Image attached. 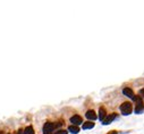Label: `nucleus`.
<instances>
[{"label":"nucleus","mask_w":144,"mask_h":134,"mask_svg":"<svg viewBox=\"0 0 144 134\" xmlns=\"http://www.w3.org/2000/svg\"><path fill=\"white\" fill-rule=\"evenodd\" d=\"M132 110H133V107H132V105L129 102H124V103H121V106H120V111H121V114L125 116L129 115V114L132 113Z\"/></svg>","instance_id":"nucleus-1"},{"label":"nucleus","mask_w":144,"mask_h":134,"mask_svg":"<svg viewBox=\"0 0 144 134\" xmlns=\"http://www.w3.org/2000/svg\"><path fill=\"white\" fill-rule=\"evenodd\" d=\"M55 129H56L55 123L47 122V123L43 125V134H52V132L55 131Z\"/></svg>","instance_id":"nucleus-2"},{"label":"nucleus","mask_w":144,"mask_h":134,"mask_svg":"<svg viewBox=\"0 0 144 134\" xmlns=\"http://www.w3.org/2000/svg\"><path fill=\"white\" fill-rule=\"evenodd\" d=\"M70 123H72L74 126H78V125H81V124L83 123V119H82L81 116L75 115V116H73V117L70 118Z\"/></svg>","instance_id":"nucleus-3"},{"label":"nucleus","mask_w":144,"mask_h":134,"mask_svg":"<svg viewBox=\"0 0 144 134\" xmlns=\"http://www.w3.org/2000/svg\"><path fill=\"white\" fill-rule=\"evenodd\" d=\"M116 117H117V116H116V114H111V115H108L107 117L104 118L103 119V125H109L110 123H111L112 121H114V119H116Z\"/></svg>","instance_id":"nucleus-4"},{"label":"nucleus","mask_w":144,"mask_h":134,"mask_svg":"<svg viewBox=\"0 0 144 134\" xmlns=\"http://www.w3.org/2000/svg\"><path fill=\"white\" fill-rule=\"evenodd\" d=\"M85 116L87 119H90V121H94V119H96V114L94 110H87L85 113Z\"/></svg>","instance_id":"nucleus-5"},{"label":"nucleus","mask_w":144,"mask_h":134,"mask_svg":"<svg viewBox=\"0 0 144 134\" xmlns=\"http://www.w3.org/2000/svg\"><path fill=\"white\" fill-rule=\"evenodd\" d=\"M123 93H124V96H126V97H128V98H131V99H133L134 98V92H133V90L132 89H129V88H125L123 90Z\"/></svg>","instance_id":"nucleus-6"},{"label":"nucleus","mask_w":144,"mask_h":134,"mask_svg":"<svg viewBox=\"0 0 144 134\" xmlns=\"http://www.w3.org/2000/svg\"><path fill=\"white\" fill-rule=\"evenodd\" d=\"M98 117H99V119H100V121H102V122H103L104 118L107 117V115H106V109H104L103 107H100V109H99V116H98Z\"/></svg>","instance_id":"nucleus-7"},{"label":"nucleus","mask_w":144,"mask_h":134,"mask_svg":"<svg viewBox=\"0 0 144 134\" xmlns=\"http://www.w3.org/2000/svg\"><path fill=\"white\" fill-rule=\"evenodd\" d=\"M68 132L72 134H77L78 132H80V127H78V126L70 125V126H68Z\"/></svg>","instance_id":"nucleus-8"},{"label":"nucleus","mask_w":144,"mask_h":134,"mask_svg":"<svg viewBox=\"0 0 144 134\" xmlns=\"http://www.w3.org/2000/svg\"><path fill=\"white\" fill-rule=\"evenodd\" d=\"M144 110V105L143 102L142 103H136V107L135 109H134V111H135V114H141L142 111Z\"/></svg>","instance_id":"nucleus-9"},{"label":"nucleus","mask_w":144,"mask_h":134,"mask_svg":"<svg viewBox=\"0 0 144 134\" xmlns=\"http://www.w3.org/2000/svg\"><path fill=\"white\" fill-rule=\"evenodd\" d=\"M94 127V123L92 122H86V123H83V129L84 130H91Z\"/></svg>","instance_id":"nucleus-10"},{"label":"nucleus","mask_w":144,"mask_h":134,"mask_svg":"<svg viewBox=\"0 0 144 134\" xmlns=\"http://www.w3.org/2000/svg\"><path fill=\"white\" fill-rule=\"evenodd\" d=\"M23 134H34V129H33V126H27L26 129L24 130V132H23Z\"/></svg>","instance_id":"nucleus-11"},{"label":"nucleus","mask_w":144,"mask_h":134,"mask_svg":"<svg viewBox=\"0 0 144 134\" xmlns=\"http://www.w3.org/2000/svg\"><path fill=\"white\" fill-rule=\"evenodd\" d=\"M133 100L136 102V103H142V97L141 96H134V98H133Z\"/></svg>","instance_id":"nucleus-12"},{"label":"nucleus","mask_w":144,"mask_h":134,"mask_svg":"<svg viewBox=\"0 0 144 134\" xmlns=\"http://www.w3.org/2000/svg\"><path fill=\"white\" fill-rule=\"evenodd\" d=\"M55 134H68V132L65 131V130H58V131H57Z\"/></svg>","instance_id":"nucleus-13"},{"label":"nucleus","mask_w":144,"mask_h":134,"mask_svg":"<svg viewBox=\"0 0 144 134\" xmlns=\"http://www.w3.org/2000/svg\"><path fill=\"white\" fill-rule=\"evenodd\" d=\"M140 96H141L142 98H144V89H142V90H140Z\"/></svg>","instance_id":"nucleus-14"},{"label":"nucleus","mask_w":144,"mask_h":134,"mask_svg":"<svg viewBox=\"0 0 144 134\" xmlns=\"http://www.w3.org/2000/svg\"><path fill=\"white\" fill-rule=\"evenodd\" d=\"M108 134H118V133H117V131H110V133H108Z\"/></svg>","instance_id":"nucleus-15"},{"label":"nucleus","mask_w":144,"mask_h":134,"mask_svg":"<svg viewBox=\"0 0 144 134\" xmlns=\"http://www.w3.org/2000/svg\"><path fill=\"white\" fill-rule=\"evenodd\" d=\"M17 134H23V130H19V131L17 132Z\"/></svg>","instance_id":"nucleus-16"},{"label":"nucleus","mask_w":144,"mask_h":134,"mask_svg":"<svg viewBox=\"0 0 144 134\" xmlns=\"http://www.w3.org/2000/svg\"><path fill=\"white\" fill-rule=\"evenodd\" d=\"M0 134H3V132H0Z\"/></svg>","instance_id":"nucleus-17"},{"label":"nucleus","mask_w":144,"mask_h":134,"mask_svg":"<svg viewBox=\"0 0 144 134\" xmlns=\"http://www.w3.org/2000/svg\"><path fill=\"white\" fill-rule=\"evenodd\" d=\"M9 134H10V133H9Z\"/></svg>","instance_id":"nucleus-18"}]
</instances>
